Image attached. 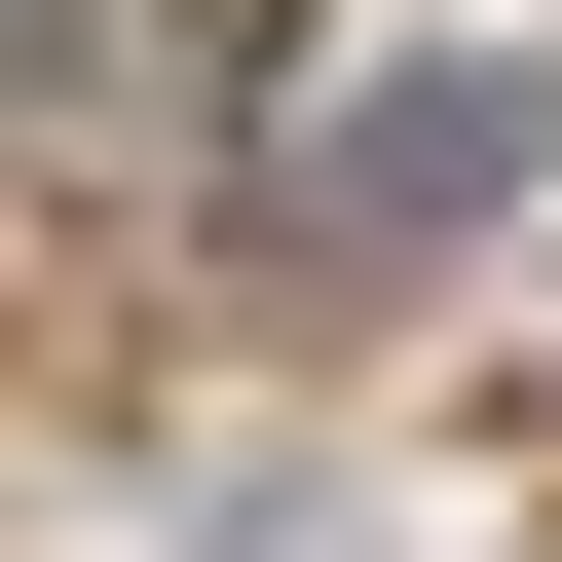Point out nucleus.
<instances>
[{"mask_svg":"<svg viewBox=\"0 0 562 562\" xmlns=\"http://www.w3.org/2000/svg\"><path fill=\"white\" fill-rule=\"evenodd\" d=\"M525 188H562V38H450V76H338L301 150H262V262L375 301V262H487Z\"/></svg>","mask_w":562,"mask_h":562,"instance_id":"1","label":"nucleus"}]
</instances>
